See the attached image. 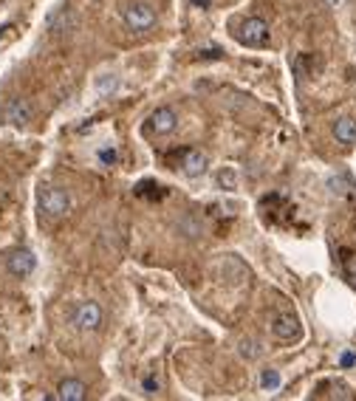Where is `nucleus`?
I'll use <instances>...</instances> for the list:
<instances>
[{"mask_svg": "<svg viewBox=\"0 0 356 401\" xmlns=\"http://www.w3.org/2000/svg\"><path fill=\"white\" fill-rule=\"evenodd\" d=\"M37 204H40V212L45 218L59 221L71 212V195L62 187H43L40 195H37Z\"/></svg>", "mask_w": 356, "mask_h": 401, "instance_id": "nucleus-1", "label": "nucleus"}, {"mask_svg": "<svg viewBox=\"0 0 356 401\" xmlns=\"http://www.w3.org/2000/svg\"><path fill=\"white\" fill-rule=\"evenodd\" d=\"M122 20H124V26L130 31L145 34V31H150L156 26V12H153L150 3H145V0H133V3H127L122 9Z\"/></svg>", "mask_w": 356, "mask_h": 401, "instance_id": "nucleus-2", "label": "nucleus"}, {"mask_svg": "<svg viewBox=\"0 0 356 401\" xmlns=\"http://www.w3.org/2000/svg\"><path fill=\"white\" fill-rule=\"evenodd\" d=\"M235 37L246 48H263V45H269V23L260 17H246V20H241Z\"/></svg>", "mask_w": 356, "mask_h": 401, "instance_id": "nucleus-3", "label": "nucleus"}, {"mask_svg": "<svg viewBox=\"0 0 356 401\" xmlns=\"http://www.w3.org/2000/svg\"><path fill=\"white\" fill-rule=\"evenodd\" d=\"M271 333H274V340L280 342H294L300 340V333H303V325H300V316L292 314V311H283L271 319Z\"/></svg>", "mask_w": 356, "mask_h": 401, "instance_id": "nucleus-4", "label": "nucleus"}, {"mask_svg": "<svg viewBox=\"0 0 356 401\" xmlns=\"http://www.w3.org/2000/svg\"><path fill=\"white\" fill-rule=\"evenodd\" d=\"M178 127V116L173 108H156L150 116H148V124L145 130L150 136H170V133Z\"/></svg>", "mask_w": 356, "mask_h": 401, "instance_id": "nucleus-5", "label": "nucleus"}, {"mask_svg": "<svg viewBox=\"0 0 356 401\" xmlns=\"http://www.w3.org/2000/svg\"><path fill=\"white\" fill-rule=\"evenodd\" d=\"M6 269L9 275L15 277H29L34 269H37V257L31 249H15L9 257H6Z\"/></svg>", "mask_w": 356, "mask_h": 401, "instance_id": "nucleus-6", "label": "nucleus"}, {"mask_svg": "<svg viewBox=\"0 0 356 401\" xmlns=\"http://www.w3.org/2000/svg\"><path fill=\"white\" fill-rule=\"evenodd\" d=\"M74 325L80 330H97L102 325V308L97 302H83L77 311H74Z\"/></svg>", "mask_w": 356, "mask_h": 401, "instance_id": "nucleus-7", "label": "nucleus"}, {"mask_svg": "<svg viewBox=\"0 0 356 401\" xmlns=\"http://www.w3.org/2000/svg\"><path fill=\"white\" fill-rule=\"evenodd\" d=\"M176 170H181L184 175H190V178H198L204 170H206V156L201 153V150H184L181 153V164L176 167Z\"/></svg>", "mask_w": 356, "mask_h": 401, "instance_id": "nucleus-8", "label": "nucleus"}, {"mask_svg": "<svg viewBox=\"0 0 356 401\" xmlns=\"http://www.w3.org/2000/svg\"><path fill=\"white\" fill-rule=\"evenodd\" d=\"M54 398H59V401H85L88 398V387L80 379H62Z\"/></svg>", "mask_w": 356, "mask_h": 401, "instance_id": "nucleus-9", "label": "nucleus"}, {"mask_svg": "<svg viewBox=\"0 0 356 401\" xmlns=\"http://www.w3.org/2000/svg\"><path fill=\"white\" fill-rule=\"evenodd\" d=\"M334 139H336L339 145H345V147L356 145V119L339 116V119L334 122Z\"/></svg>", "mask_w": 356, "mask_h": 401, "instance_id": "nucleus-10", "label": "nucleus"}, {"mask_svg": "<svg viewBox=\"0 0 356 401\" xmlns=\"http://www.w3.org/2000/svg\"><path fill=\"white\" fill-rule=\"evenodd\" d=\"M6 122L9 124H29L31 122V105L26 102V99H12L9 105H6Z\"/></svg>", "mask_w": 356, "mask_h": 401, "instance_id": "nucleus-11", "label": "nucleus"}, {"mask_svg": "<svg viewBox=\"0 0 356 401\" xmlns=\"http://www.w3.org/2000/svg\"><path fill=\"white\" fill-rule=\"evenodd\" d=\"M260 387H263L266 393H274V390L280 387V373H277V370H271V367H269V370H263V373H260Z\"/></svg>", "mask_w": 356, "mask_h": 401, "instance_id": "nucleus-12", "label": "nucleus"}, {"mask_svg": "<svg viewBox=\"0 0 356 401\" xmlns=\"http://www.w3.org/2000/svg\"><path fill=\"white\" fill-rule=\"evenodd\" d=\"M260 353H263V348H260V342H255V340H249V342L241 345V356H246V359H257Z\"/></svg>", "mask_w": 356, "mask_h": 401, "instance_id": "nucleus-13", "label": "nucleus"}, {"mask_svg": "<svg viewBox=\"0 0 356 401\" xmlns=\"http://www.w3.org/2000/svg\"><path fill=\"white\" fill-rule=\"evenodd\" d=\"M145 393H148V395L159 393V379H156V376H148V379H145Z\"/></svg>", "mask_w": 356, "mask_h": 401, "instance_id": "nucleus-14", "label": "nucleus"}, {"mask_svg": "<svg viewBox=\"0 0 356 401\" xmlns=\"http://www.w3.org/2000/svg\"><path fill=\"white\" fill-rule=\"evenodd\" d=\"M339 365H342V367H353V365H356V353H350V351H345V353L339 356Z\"/></svg>", "mask_w": 356, "mask_h": 401, "instance_id": "nucleus-15", "label": "nucleus"}, {"mask_svg": "<svg viewBox=\"0 0 356 401\" xmlns=\"http://www.w3.org/2000/svg\"><path fill=\"white\" fill-rule=\"evenodd\" d=\"M345 275H348V280H350V286H356V260H350V263L345 265Z\"/></svg>", "mask_w": 356, "mask_h": 401, "instance_id": "nucleus-16", "label": "nucleus"}, {"mask_svg": "<svg viewBox=\"0 0 356 401\" xmlns=\"http://www.w3.org/2000/svg\"><path fill=\"white\" fill-rule=\"evenodd\" d=\"M99 159H102L105 164H113V161H116V153H113V150H102V153H99Z\"/></svg>", "mask_w": 356, "mask_h": 401, "instance_id": "nucleus-17", "label": "nucleus"}, {"mask_svg": "<svg viewBox=\"0 0 356 401\" xmlns=\"http://www.w3.org/2000/svg\"><path fill=\"white\" fill-rule=\"evenodd\" d=\"M6 29H9V26H0V34H3V31H6Z\"/></svg>", "mask_w": 356, "mask_h": 401, "instance_id": "nucleus-18", "label": "nucleus"}]
</instances>
